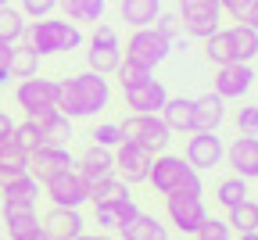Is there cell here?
Here are the masks:
<instances>
[{
  "label": "cell",
  "mask_w": 258,
  "mask_h": 240,
  "mask_svg": "<svg viewBox=\"0 0 258 240\" xmlns=\"http://www.w3.org/2000/svg\"><path fill=\"white\" fill-rule=\"evenodd\" d=\"M111 104V83L108 76H97V72H76L64 83H57V111L69 115L72 122L76 118H93L108 111Z\"/></svg>",
  "instance_id": "cell-1"
},
{
  "label": "cell",
  "mask_w": 258,
  "mask_h": 240,
  "mask_svg": "<svg viewBox=\"0 0 258 240\" xmlns=\"http://www.w3.org/2000/svg\"><path fill=\"white\" fill-rule=\"evenodd\" d=\"M40 57H50V54H64V50H79L83 47V29L79 22H69V18H36L25 25V36H22Z\"/></svg>",
  "instance_id": "cell-2"
},
{
  "label": "cell",
  "mask_w": 258,
  "mask_h": 240,
  "mask_svg": "<svg viewBox=\"0 0 258 240\" xmlns=\"http://www.w3.org/2000/svg\"><path fill=\"white\" fill-rule=\"evenodd\" d=\"M118 126H122V136H125V140L147 147L151 154L169 151V144H172V129L165 126V118H161V115H133V111H129Z\"/></svg>",
  "instance_id": "cell-3"
},
{
  "label": "cell",
  "mask_w": 258,
  "mask_h": 240,
  "mask_svg": "<svg viewBox=\"0 0 258 240\" xmlns=\"http://www.w3.org/2000/svg\"><path fill=\"white\" fill-rule=\"evenodd\" d=\"M122 54H125V61H133V65H144V68H154L161 65V61H169V54H172V43L161 36V32L154 29V25H144V29H133V36L125 40V47H122Z\"/></svg>",
  "instance_id": "cell-4"
},
{
  "label": "cell",
  "mask_w": 258,
  "mask_h": 240,
  "mask_svg": "<svg viewBox=\"0 0 258 240\" xmlns=\"http://www.w3.org/2000/svg\"><path fill=\"white\" fill-rule=\"evenodd\" d=\"M86 65L97 76H115V68L122 65V36L115 25L97 22L93 36H90V50H86Z\"/></svg>",
  "instance_id": "cell-5"
},
{
  "label": "cell",
  "mask_w": 258,
  "mask_h": 240,
  "mask_svg": "<svg viewBox=\"0 0 258 240\" xmlns=\"http://www.w3.org/2000/svg\"><path fill=\"white\" fill-rule=\"evenodd\" d=\"M15 104L25 111V118H40L57 108V79L29 76L15 86Z\"/></svg>",
  "instance_id": "cell-6"
},
{
  "label": "cell",
  "mask_w": 258,
  "mask_h": 240,
  "mask_svg": "<svg viewBox=\"0 0 258 240\" xmlns=\"http://www.w3.org/2000/svg\"><path fill=\"white\" fill-rule=\"evenodd\" d=\"M179 22H183V36L190 40H208L212 32L222 25V8L219 0H179Z\"/></svg>",
  "instance_id": "cell-7"
},
{
  "label": "cell",
  "mask_w": 258,
  "mask_h": 240,
  "mask_svg": "<svg viewBox=\"0 0 258 240\" xmlns=\"http://www.w3.org/2000/svg\"><path fill=\"white\" fill-rule=\"evenodd\" d=\"M165 215H169V222L183 236H194V233L201 229V222L208 219V208H205V197L201 194L172 190V194H165Z\"/></svg>",
  "instance_id": "cell-8"
},
{
  "label": "cell",
  "mask_w": 258,
  "mask_h": 240,
  "mask_svg": "<svg viewBox=\"0 0 258 240\" xmlns=\"http://www.w3.org/2000/svg\"><path fill=\"white\" fill-rule=\"evenodd\" d=\"M43 194L50 201V208H83V204H90V183L76 168H64V172L50 176L43 183Z\"/></svg>",
  "instance_id": "cell-9"
},
{
  "label": "cell",
  "mask_w": 258,
  "mask_h": 240,
  "mask_svg": "<svg viewBox=\"0 0 258 240\" xmlns=\"http://www.w3.org/2000/svg\"><path fill=\"white\" fill-rule=\"evenodd\" d=\"M186 165L190 168H198V172H212V168L222 165L226 158V144H222V136L219 129H198V133H190V140H186Z\"/></svg>",
  "instance_id": "cell-10"
},
{
  "label": "cell",
  "mask_w": 258,
  "mask_h": 240,
  "mask_svg": "<svg viewBox=\"0 0 258 240\" xmlns=\"http://www.w3.org/2000/svg\"><path fill=\"white\" fill-rule=\"evenodd\" d=\"M115 176L125 183V187H133V183H147V172H151V161L154 154L133 140H122L115 151Z\"/></svg>",
  "instance_id": "cell-11"
},
{
  "label": "cell",
  "mask_w": 258,
  "mask_h": 240,
  "mask_svg": "<svg viewBox=\"0 0 258 240\" xmlns=\"http://www.w3.org/2000/svg\"><path fill=\"white\" fill-rule=\"evenodd\" d=\"M64 168H76V154L69 147H61V144H43V147H36L29 154V176L40 179V187L50 176L64 172Z\"/></svg>",
  "instance_id": "cell-12"
},
{
  "label": "cell",
  "mask_w": 258,
  "mask_h": 240,
  "mask_svg": "<svg viewBox=\"0 0 258 240\" xmlns=\"http://www.w3.org/2000/svg\"><path fill=\"white\" fill-rule=\"evenodd\" d=\"M186 172H190V165H186V158H183V154H169V151H161V154H154V161H151L147 183H151L161 197H165V194L179 190V183L186 179Z\"/></svg>",
  "instance_id": "cell-13"
},
{
  "label": "cell",
  "mask_w": 258,
  "mask_h": 240,
  "mask_svg": "<svg viewBox=\"0 0 258 240\" xmlns=\"http://www.w3.org/2000/svg\"><path fill=\"white\" fill-rule=\"evenodd\" d=\"M122 100H125V108L133 111V115H158L161 108H165V100H169V90L161 79H144L137 86H125L122 90Z\"/></svg>",
  "instance_id": "cell-14"
},
{
  "label": "cell",
  "mask_w": 258,
  "mask_h": 240,
  "mask_svg": "<svg viewBox=\"0 0 258 240\" xmlns=\"http://www.w3.org/2000/svg\"><path fill=\"white\" fill-rule=\"evenodd\" d=\"M251 86H254V68H251V61H233V65L215 68L212 90H215L222 100H240Z\"/></svg>",
  "instance_id": "cell-15"
},
{
  "label": "cell",
  "mask_w": 258,
  "mask_h": 240,
  "mask_svg": "<svg viewBox=\"0 0 258 240\" xmlns=\"http://www.w3.org/2000/svg\"><path fill=\"white\" fill-rule=\"evenodd\" d=\"M140 215V204L133 201V194H125L118 201H108V204H93V222L101 233H118L125 222H133Z\"/></svg>",
  "instance_id": "cell-16"
},
{
  "label": "cell",
  "mask_w": 258,
  "mask_h": 240,
  "mask_svg": "<svg viewBox=\"0 0 258 240\" xmlns=\"http://www.w3.org/2000/svg\"><path fill=\"white\" fill-rule=\"evenodd\" d=\"M226 165L233 168V176L240 179H258V136H247L240 133L237 140L226 147Z\"/></svg>",
  "instance_id": "cell-17"
},
{
  "label": "cell",
  "mask_w": 258,
  "mask_h": 240,
  "mask_svg": "<svg viewBox=\"0 0 258 240\" xmlns=\"http://www.w3.org/2000/svg\"><path fill=\"white\" fill-rule=\"evenodd\" d=\"M40 226H43V236L50 240H76L79 233H86V219L79 208H50L40 219Z\"/></svg>",
  "instance_id": "cell-18"
},
{
  "label": "cell",
  "mask_w": 258,
  "mask_h": 240,
  "mask_svg": "<svg viewBox=\"0 0 258 240\" xmlns=\"http://www.w3.org/2000/svg\"><path fill=\"white\" fill-rule=\"evenodd\" d=\"M0 197H4V204H11V208H32V204L40 201V179H32L29 168L25 172H15V176H8L0 183Z\"/></svg>",
  "instance_id": "cell-19"
},
{
  "label": "cell",
  "mask_w": 258,
  "mask_h": 240,
  "mask_svg": "<svg viewBox=\"0 0 258 240\" xmlns=\"http://www.w3.org/2000/svg\"><path fill=\"white\" fill-rule=\"evenodd\" d=\"M76 172L86 179V183H93V179H104V176H111L115 172V154L108 151V147H97V144H90L79 158H76Z\"/></svg>",
  "instance_id": "cell-20"
},
{
  "label": "cell",
  "mask_w": 258,
  "mask_h": 240,
  "mask_svg": "<svg viewBox=\"0 0 258 240\" xmlns=\"http://www.w3.org/2000/svg\"><path fill=\"white\" fill-rule=\"evenodd\" d=\"M161 118H165V126L172 133H198V111H194V97H169L165 108L158 111Z\"/></svg>",
  "instance_id": "cell-21"
},
{
  "label": "cell",
  "mask_w": 258,
  "mask_h": 240,
  "mask_svg": "<svg viewBox=\"0 0 258 240\" xmlns=\"http://www.w3.org/2000/svg\"><path fill=\"white\" fill-rule=\"evenodd\" d=\"M4 226H8L11 240H36V236H43L40 215L32 208H11V204H4Z\"/></svg>",
  "instance_id": "cell-22"
},
{
  "label": "cell",
  "mask_w": 258,
  "mask_h": 240,
  "mask_svg": "<svg viewBox=\"0 0 258 240\" xmlns=\"http://www.w3.org/2000/svg\"><path fill=\"white\" fill-rule=\"evenodd\" d=\"M194 111H198V129H219L226 122V100L215 93V90H205L194 97Z\"/></svg>",
  "instance_id": "cell-23"
},
{
  "label": "cell",
  "mask_w": 258,
  "mask_h": 240,
  "mask_svg": "<svg viewBox=\"0 0 258 240\" xmlns=\"http://www.w3.org/2000/svg\"><path fill=\"white\" fill-rule=\"evenodd\" d=\"M118 15L129 29L154 25L158 15H161V0H118Z\"/></svg>",
  "instance_id": "cell-24"
},
{
  "label": "cell",
  "mask_w": 258,
  "mask_h": 240,
  "mask_svg": "<svg viewBox=\"0 0 258 240\" xmlns=\"http://www.w3.org/2000/svg\"><path fill=\"white\" fill-rule=\"evenodd\" d=\"M118 240H169V226L147 212H140L133 222H125L118 229Z\"/></svg>",
  "instance_id": "cell-25"
},
{
  "label": "cell",
  "mask_w": 258,
  "mask_h": 240,
  "mask_svg": "<svg viewBox=\"0 0 258 240\" xmlns=\"http://www.w3.org/2000/svg\"><path fill=\"white\" fill-rule=\"evenodd\" d=\"M57 8L64 11L69 22H101L108 11V0H57Z\"/></svg>",
  "instance_id": "cell-26"
},
{
  "label": "cell",
  "mask_w": 258,
  "mask_h": 240,
  "mask_svg": "<svg viewBox=\"0 0 258 240\" xmlns=\"http://www.w3.org/2000/svg\"><path fill=\"white\" fill-rule=\"evenodd\" d=\"M36 122H40V129H43V144H61V147H69V140H72V118H69V115H61V111L54 108V111L40 115Z\"/></svg>",
  "instance_id": "cell-27"
},
{
  "label": "cell",
  "mask_w": 258,
  "mask_h": 240,
  "mask_svg": "<svg viewBox=\"0 0 258 240\" xmlns=\"http://www.w3.org/2000/svg\"><path fill=\"white\" fill-rule=\"evenodd\" d=\"M205 57H208L215 68L233 65V61H237V47H233L230 29H219V32H212V36L205 40Z\"/></svg>",
  "instance_id": "cell-28"
},
{
  "label": "cell",
  "mask_w": 258,
  "mask_h": 240,
  "mask_svg": "<svg viewBox=\"0 0 258 240\" xmlns=\"http://www.w3.org/2000/svg\"><path fill=\"white\" fill-rule=\"evenodd\" d=\"M25 168H29V154L15 144V133L4 136V140H0V183L8 176H15V172H25Z\"/></svg>",
  "instance_id": "cell-29"
},
{
  "label": "cell",
  "mask_w": 258,
  "mask_h": 240,
  "mask_svg": "<svg viewBox=\"0 0 258 240\" xmlns=\"http://www.w3.org/2000/svg\"><path fill=\"white\" fill-rule=\"evenodd\" d=\"M40 72V54L32 50L25 40H18L11 47V76L15 79H29V76H36Z\"/></svg>",
  "instance_id": "cell-30"
},
{
  "label": "cell",
  "mask_w": 258,
  "mask_h": 240,
  "mask_svg": "<svg viewBox=\"0 0 258 240\" xmlns=\"http://www.w3.org/2000/svg\"><path fill=\"white\" fill-rule=\"evenodd\" d=\"M25 25H29V18L18 11V8H0V43H8V47H15L22 36H25Z\"/></svg>",
  "instance_id": "cell-31"
},
{
  "label": "cell",
  "mask_w": 258,
  "mask_h": 240,
  "mask_svg": "<svg viewBox=\"0 0 258 240\" xmlns=\"http://www.w3.org/2000/svg\"><path fill=\"white\" fill-rule=\"evenodd\" d=\"M226 226H230L233 233H247V229H258V208L254 201H240L233 204V208H226Z\"/></svg>",
  "instance_id": "cell-32"
},
{
  "label": "cell",
  "mask_w": 258,
  "mask_h": 240,
  "mask_svg": "<svg viewBox=\"0 0 258 240\" xmlns=\"http://www.w3.org/2000/svg\"><path fill=\"white\" fill-rule=\"evenodd\" d=\"M125 194H129V187H125L115 172L90 183V204H108V201H118V197H125Z\"/></svg>",
  "instance_id": "cell-33"
},
{
  "label": "cell",
  "mask_w": 258,
  "mask_h": 240,
  "mask_svg": "<svg viewBox=\"0 0 258 240\" xmlns=\"http://www.w3.org/2000/svg\"><path fill=\"white\" fill-rule=\"evenodd\" d=\"M230 36H233V47H237V61H254L258 57V32L247 22H237L230 29Z\"/></svg>",
  "instance_id": "cell-34"
},
{
  "label": "cell",
  "mask_w": 258,
  "mask_h": 240,
  "mask_svg": "<svg viewBox=\"0 0 258 240\" xmlns=\"http://www.w3.org/2000/svg\"><path fill=\"white\" fill-rule=\"evenodd\" d=\"M247 197V179H240V176H226L219 187H215V204L226 212V208H233V204H240Z\"/></svg>",
  "instance_id": "cell-35"
},
{
  "label": "cell",
  "mask_w": 258,
  "mask_h": 240,
  "mask_svg": "<svg viewBox=\"0 0 258 240\" xmlns=\"http://www.w3.org/2000/svg\"><path fill=\"white\" fill-rule=\"evenodd\" d=\"M15 144H18L25 154H32L36 147H43V129H40V122H36V118L15 122Z\"/></svg>",
  "instance_id": "cell-36"
},
{
  "label": "cell",
  "mask_w": 258,
  "mask_h": 240,
  "mask_svg": "<svg viewBox=\"0 0 258 240\" xmlns=\"http://www.w3.org/2000/svg\"><path fill=\"white\" fill-rule=\"evenodd\" d=\"M93 144L97 147H108V151H115L122 140H125V136H122V126L118 122H101V126H93Z\"/></svg>",
  "instance_id": "cell-37"
},
{
  "label": "cell",
  "mask_w": 258,
  "mask_h": 240,
  "mask_svg": "<svg viewBox=\"0 0 258 240\" xmlns=\"http://www.w3.org/2000/svg\"><path fill=\"white\" fill-rule=\"evenodd\" d=\"M115 76H118V86L125 90V86H137V83L151 79L154 72H151V68H144V65H133V61H125V57H122V65L115 68Z\"/></svg>",
  "instance_id": "cell-38"
},
{
  "label": "cell",
  "mask_w": 258,
  "mask_h": 240,
  "mask_svg": "<svg viewBox=\"0 0 258 240\" xmlns=\"http://www.w3.org/2000/svg\"><path fill=\"white\" fill-rule=\"evenodd\" d=\"M194 240H233V229L226 226V219H215V215H208V219L201 222V229L194 233Z\"/></svg>",
  "instance_id": "cell-39"
},
{
  "label": "cell",
  "mask_w": 258,
  "mask_h": 240,
  "mask_svg": "<svg viewBox=\"0 0 258 240\" xmlns=\"http://www.w3.org/2000/svg\"><path fill=\"white\" fill-rule=\"evenodd\" d=\"M29 22H36V18H50L57 11V0H22V8H18Z\"/></svg>",
  "instance_id": "cell-40"
},
{
  "label": "cell",
  "mask_w": 258,
  "mask_h": 240,
  "mask_svg": "<svg viewBox=\"0 0 258 240\" xmlns=\"http://www.w3.org/2000/svg\"><path fill=\"white\" fill-rule=\"evenodd\" d=\"M154 29H158L169 43L183 40V22H179V15H165V11H161V15H158V22H154Z\"/></svg>",
  "instance_id": "cell-41"
},
{
  "label": "cell",
  "mask_w": 258,
  "mask_h": 240,
  "mask_svg": "<svg viewBox=\"0 0 258 240\" xmlns=\"http://www.w3.org/2000/svg\"><path fill=\"white\" fill-rule=\"evenodd\" d=\"M237 129L247 133V136H258V104L237 108Z\"/></svg>",
  "instance_id": "cell-42"
},
{
  "label": "cell",
  "mask_w": 258,
  "mask_h": 240,
  "mask_svg": "<svg viewBox=\"0 0 258 240\" xmlns=\"http://www.w3.org/2000/svg\"><path fill=\"white\" fill-rule=\"evenodd\" d=\"M251 4H254V0H219L222 15H230V18H237V22H244V15H247Z\"/></svg>",
  "instance_id": "cell-43"
},
{
  "label": "cell",
  "mask_w": 258,
  "mask_h": 240,
  "mask_svg": "<svg viewBox=\"0 0 258 240\" xmlns=\"http://www.w3.org/2000/svg\"><path fill=\"white\" fill-rule=\"evenodd\" d=\"M11 79V47L0 43V86H4Z\"/></svg>",
  "instance_id": "cell-44"
},
{
  "label": "cell",
  "mask_w": 258,
  "mask_h": 240,
  "mask_svg": "<svg viewBox=\"0 0 258 240\" xmlns=\"http://www.w3.org/2000/svg\"><path fill=\"white\" fill-rule=\"evenodd\" d=\"M15 133V118L8 115V111H0V140H4V136H11Z\"/></svg>",
  "instance_id": "cell-45"
},
{
  "label": "cell",
  "mask_w": 258,
  "mask_h": 240,
  "mask_svg": "<svg viewBox=\"0 0 258 240\" xmlns=\"http://www.w3.org/2000/svg\"><path fill=\"white\" fill-rule=\"evenodd\" d=\"M244 22H247V25H251V29L258 32V0H254V4L247 8V15H244Z\"/></svg>",
  "instance_id": "cell-46"
},
{
  "label": "cell",
  "mask_w": 258,
  "mask_h": 240,
  "mask_svg": "<svg viewBox=\"0 0 258 240\" xmlns=\"http://www.w3.org/2000/svg\"><path fill=\"white\" fill-rule=\"evenodd\" d=\"M76 240H118V236H111V233H79Z\"/></svg>",
  "instance_id": "cell-47"
},
{
  "label": "cell",
  "mask_w": 258,
  "mask_h": 240,
  "mask_svg": "<svg viewBox=\"0 0 258 240\" xmlns=\"http://www.w3.org/2000/svg\"><path fill=\"white\" fill-rule=\"evenodd\" d=\"M237 240H258V229H247V233H237Z\"/></svg>",
  "instance_id": "cell-48"
},
{
  "label": "cell",
  "mask_w": 258,
  "mask_h": 240,
  "mask_svg": "<svg viewBox=\"0 0 258 240\" xmlns=\"http://www.w3.org/2000/svg\"><path fill=\"white\" fill-rule=\"evenodd\" d=\"M8 4H11V0H0V8H8Z\"/></svg>",
  "instance_id": "cell-49"
},
{
  "label": "cell",
  "mask_w": 258,
  "mask_h": 240,
  "mask_svg": "<svg viewBox=\"0 0 258 240\" xmlns=\"http://www.w3.org/2000/svg\"><path fill=\"white\" fill-rule=\"evenodd\" d=\"M36 240H50V236H36Z\"/></svg>",
  "instance_id": "cell-50"
},
{
  "label": "cell",
  "mask_w": 258,
  "mask_h": 240,
  "mask_svg": "<svg viewBox=\"0 0 258 240\" xmlns=\"http://www.w3.org/2000/svg\"><path fill=\"white\" fill-rule=\"evenodd\" d=\"M254 208H258V201H254Z\"/></svg>",
  "instance_id": "cell-51"
},
{
  "label": "cell",
  "mask_w": 258,
  "mask_h": 240,
  "mask_svg": "<svg viewBox=\"0 0 258 240\" xmlns=\"http://www.w3.org/2000/svg\"><path fill=\"white\" fill-rule=\"evenodd\" d=\"M0 240H4V236H0Z\"/></svg>",
  "instance_id": "cell-52"
},
{
  "label": "cell",
  "mask_w": 258,
  "mask_h": 240,
  "mask_svg": "<svg viewBox=\"0 0 258 240\" xmlns=\"http://www.w3.org/2000/svg\"><path fill=\"white\" fill-rule=\"evenodd\" d=\"M254 61H258V57H254Z\"/></svg>",
  "instance_id": "cell-53"
}]
</instances>
